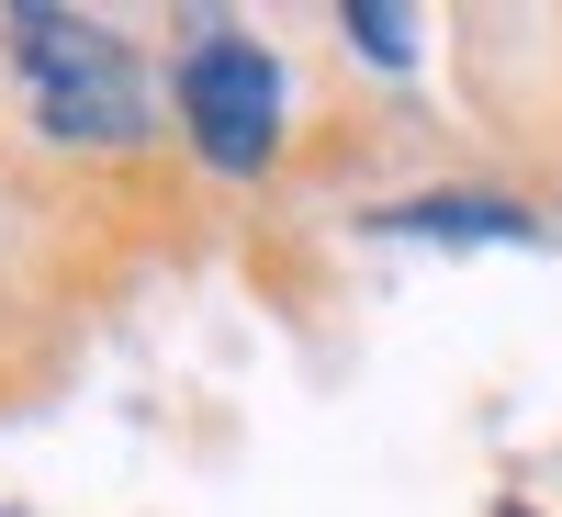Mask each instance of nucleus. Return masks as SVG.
Instances as JSON below:
<instances>
[{
  "mask_svg": "<svg viewBox=\"0 0 562 517\" xmlns=\"http://www.w3.org/2000/svg\"><path fill=\"white\" fill-rule=\"evenodd\" d=\"M12 68H23V102L57 147H124V135H147V79H135V45L113 23L12 12Z\"/></svg>",
  "mask_w": 562,
  "mask_h": 517,
  "instance_id": "f257e3e1",
  "label": "nucleus"
},
{
  "mask_svg": "<svg viewBox=\"0 0 562 517\" xmlns=\"http://www.w3.org/2000/svg\"><path fill=\"white\" fill-rule=\"evenodd\" d=\"M180 124L214 169H270L281 147V57L237 23H203L180 45Z\"/></svg>",
  "mask_w": 562,
  "mask_h": 517,
  "instance_id": "f03ea898",
  "label": "nucleus"
},
{
  "mask_svg": "<svg viewBox=\"0 0 562 517\" xmlns=\"http://www.w3.org/2000/svg\"><path fill=\"white\" fill-rule=\"evenodd\" d=\"M383 237H495V248H529L540 225L518 203H484V192H439V203H394Z\"/></svg>",
  "mask_w": 562,
  "mask_h": 517,
  "instance_id": "7ed1b4c3",
  "label": "nucleus"
},
{
  "mask_svg": "<svg viewBox=\"0 0 562 517\" xmlns=\"http://www.w3.org/2000/svg\"><path fill=\"white\" fill-rule=\"evenodd\" d=\"M349 45L371 68H405L416 57V12H394V0H349Z\"/></svg>",
  "mask_w": 562,
  "mask_h": 517,
  "instance_id": "20e7f679",
  "label": "nucleus"
},
{
  "mask_svg": "<svg viewBox=\"0 0 562 517\" xmlns=\"http://www.w3.org/2000/svg\"><path fill=\"white\" fill-rule=\"evenodd\" d=\"M506 517H529V506H506Z\"/></svg>",
  "mask_w": 562,
  "mask_h": 517,
  "instance_id": "39448f33",
  "label": "nucleus"
}]
</instances>
